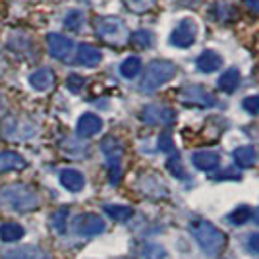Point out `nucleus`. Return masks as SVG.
Instances as JSON below:
<instances>
[{
    "label": "nucleus",
    "mask_w": 259,
    "mask_h": 259,
    "mask_svg": "<svg viewBox=\"0 0 259 259\" xmlns=\"http://www.w3.org/2000/svg\"><path fill=\"white\" fill-rule=\"evenodd\" d=\"M253 219H255V223H257V225H259V209H257V211H255V217H253Z\"/></svg>",
    "instance_id": "obj_37"
},
{
    "label": "nucleus",
    "mask_w": 259,
    "mask_h": 259,
    "mask_svg": "<svg viewBox=\"0 0 259 259\" xmlns=\"http://www.w3.org/2000/svg\"><path fill=\"white\" fill-rule=\"evenodd\" d=\"M103 60V53L99 51L97 47L93 45H79L77 47V53H76V62L79 66H85V68H95Z\"/></svg>",
    "instance_id": "obj_14"
},
{
    "label": "nucleus",
    "mask_w": 259,
    "mask_h": 259,
    "mask_svg": "<svg viewBox=\"0 0 259 259\" xmlns=\"http://www.w3.org/2000/svg\"><path fill=\"white\" fill-rule=\"evenodd\" d=\"M195 35H197V25L192 20H182L174 27L170 35V43L178 49H188L195 43Z\"/></svg>",
    "instance_id": "obj_10"
},
{
    "label": "nucleus",
    "mask_w": 259,
    "mask_h": 259,
    "mask_svg": "<svg viewBox=\"0 0 259 259\" xmlns=\"http://www.w3.org/2000/svg\"><path fill=\"white\" fill-rule=\"evenodd\" d=\"M60 184L64 186L68 192H81L85 188V176L76 170V168H64L58 174Z\"/></svg>",
    "instance_id": "obj_17"
},
{
    "label": "nucleus",
    "mask_w": 259,
    "mask_h": 259,
    "mask_svg": "<svg viewBox=\"0 0 259 259\" xmlns=\"http://www.w3.org/2000/svg\"><path fill=\"white\" fill-rule=\"evenodd\" d=\"M248 249L251 251V253L259 255V232H255V234H249V238H248Z\"/></svg>",
    "instance_id": "obj_35"
},
{
    "label": "nucleus",
    "mask_w": 259,
    "mask_h": 259,
    "mask_svg": "<svg viewBox=\"0 0 259 259\" xmlns=\"http://www.w3.org/2000/svg\"><path fill=\"white\" fill-rule=\"evenodd\" d=\"M0 207L8 213H31L39 207V195L27 184H6L0 188Z\"/></svg>",
    "instance_id": "obj_1"
},
{
    "label": "nucleus",
    "mask_w": 259,
    "mask_h": 259,
    "mask_svg": "<svg viewBox=\"0 0 259 259\" xmlns=\"http://www.w3.org/2000/svg\"><path fill=\"white\" fill-rule=\"evenodd\" d=\"M101 130H103V120L99 118L97 114H93V112H85L77 120L76 132L79 138H91V136L99 134Z\"/></svg>",
    "instance_id": "obj_12"
},
{
    "label": "nucleus",
    "mask_w": 259,
    "mask_h": 259,
    "mask_svg": "<svg viewBox=\"0 0 259 259\" xmlns=\"http://www.w3.org/2000/svg\"><path fill=\"white\" fill-rule=\"evenodd\" d=\"M85 23V14L81 10H70L64 18V25L70 31H79Z\"/></svg>",
    "instance_id": "obj_25"
},
{
    "label": "nucleus",
    "mask_w": 259,
    "mask_h": 259,
    "mask_svg": "<svg viewBox=\"0 0 259 259\" xmlns=\"http://www.w3.org/2000/svg\"><path fill=\"white\" fill-rule=\"evenodd\" d=\"M159 149L164 153L172 151L174 149V143H172V136L168 134V132H164V134H161V138H159Z\"/></svg>",
    "instance_id": "obj_34"
},
{
    "label": "nucleus",
    "mask_w": 259,
    "mask_h": 259,
    "mask_svg": "<svg viewBox=\"0 0 259 259\" xmlns=\"http://www.w3.org/2000/svg\"><path fill=\"white\" fill-rule=\"evenodd\" d=\"M240 85V70L238 68H228L225 70L221 77H219V87L225 91V93H232L236 91Z\"/></svg>",
    "instance_id": "obj_21"
},
{
    "label": "nucleus",
    "mask_w": 259,
    "mask_h": 259,
    "mask_svg": "<svg viewBox=\"0 0 259 259\" xmlns=\"http://www.w3.org/2000/svg\"><path fill=\"white\" fill-rule=\"evenodd\" d=\"M23 234H25V230L18 223H4V225H0V240L6 242V244L22 240Z\"/></svg>",
    "instance_id": "obj_22"
},
{
    "label": "nucleus",
    "mask_w": 259,
    "mask_h": 259,
    "mask_svg": "<svg viewBox=\"0 0 259 259\" xmlns=\"http://www.w3.org/2000/svg\"><path fill=\"white\" fill-rule=\"evenodd\" d=\"M130 41L134 45H138V47H141V49H149V47L155 43V37H153L151 31L140 29V31H136L134 35H130Z\"/></svg>",
    "instance_id": "obj_28"
},
{
    "label": "nucleus",
    "mask_w": 259,
    "mask_h": 259,
    "mask_svg": "<svg viewBox=\"0 0 259 259\" xmlns=\"http://www.w3.org/2000/svg\"><path fill=\"white\" fill-rule=\"evenodd\" d=\"M85 85V79L81 76H77V74H70L68 79H66V87L72 91V93H79L81 89Z\"/></svg>",
    "instance_id": "obj_32"
},
{
    "label": "nucleus",
    "mask_w": 259,
    "mask_h": 259,
    "mask_svg": "<svg viewBox=\"0 0 259 259\" xmlns=\"http://www.w3.org/2000/svg\"><path fill=\"white\" fill-rule=\"evenodd\" d=\"M35 134H37V128L33 126L31 122H27V120L12 116V114L0 120V136L6 138V140L10 141L29 140Z\"/></svg>",
    "instance_id": "obj_5"
},
{
    "label": "nucleus",
    "mask_w": 259,
    "mask_h": 259,
    "mask_svg": "<svg viewBox=\"0 0 259 259\" xmlns=\"http://www.w3.org/2000/svg\"><path fill=\"white\" fill-rule=\"evenodd\" d=\"M242 107L244 110L248 112V114H259V95H251V97H246L244 99V103H242Z\"/></svg>",
    "instance_id": "obj_33"
},
{
    "label": "nucleus",
    "mask_w": 259,
    "mask_h": 259,
    "mask_svg": "<svg viewBox=\"0 0 259 259\" xmlns=\"http://www.w3.org/2000/svg\"><path fill=\"white\" fill-rule=\"evenodd\" d=\"M2 107H4V105H2V97H0V112H2Z\"/></svg>",
    "instance_id": "obj_38"
},
{
    "label": "nucleus",
    "mask_w": 259,
    "mask_h": 259,
    "mask_svg": "<svg viewBox=\"0 0 259 259\" xmlns=\"http://www.w3.org/2000/svg\"><path fill=\"white\" fill-rule=\"evenodd\" d=\"M105 213H107L112 221H118V223H124L134 217V209L128 205H105Z\"/></svg>",
    "instance_id": "obj_24"
},
{
    "label": "nucleus",
    "mask_w": 259,
    "mask_h": 259,
    "mask_svg": "<svg viewBox=\"0 0 259 259\" xmlns=\"http://www.w3.org/2000/svg\"><path fill=\"white\" fill-rule=\"evenodd\" d=\"M27 161L16 151H0V174L12 172V170H23Z\"/></svg>",
    "instance_id": "obj_18"
},
{
    "label": "nucleus",
    "mask_w": 259,
    "mask_h": 259,
    "mask_svg": "<svg viewBox=\"0 0 259 259\" xmlns=\"http://www.w3.org/2000/svg\"><path fill=\"white\" fill-rule=\"evenodd\" d=\"M221 66H223V56L217 54L215 51H203L195 60V68L201 74H213Z\"/></svg>",
    "instance_id": "obj_16"
},
{
    "label": "nucleus",
    "mask_w": 259,
    "mask_h": 259,
    "mask_svg": "<svg viewBox=\"0 0 259 259\" xmlns=\"http://www.w3.org/2000/svg\"><path fill=\"white\" fill-rule=\"evenodd\" d=\"M101 151L107 157V168L110 184H118L120 176H122V145L116 138L108 136L101 143Z\"/></svg>",
    "instance_id": "obj_6"
},
{
    "label": "nucleus",
    "mask_w": 259,
    "mask_h": 259,
    "mask_svg": "<svg viewBox=\"0 0 259 259\" xmlns=\"http://www.w3.org/2000/svg\"><path fill=\"white\" fill-rule=\"evenodd\" d=\"M166 168H168V170H170V174H172V176H176L178 180H186V178H188V174H186V170H184L182 161H180V157H178V155H172V157L168 159V162H166Z\"/></svg>",
    "instance_id": "obj_30"
},
{
    "label": "nucleus",
    "mask_w": 259,
    "mask_h": 259,
    "mask_svg": "<svg viewBox=\"0 0 259 259\" xmlns=\"http://www.w3.org/2000/svg\"><path fill=\"white\" fill-rule=\"evenodd\" d=\"M178 97L184 105L188 107H201V108H213L217 105V99L201 85H184L178 91Z\"/></svg>",
    "instance_id": "obj_7"
},
{
    "label": "nucleus",
    "mask_w": 259,
    "mask_h": 259,
    "mask_svg": "<svg viewBox=\"0 0 259 259\" xmlns=\"http://www.w3.org/2000/svg\"><path fill=\"white\" fill-rule=\"evenodd\" d=\"M190 232L201 251L207 255H219L227 246V234L205 219H194L190 223Z\"/></svg>",
    "instance_id": "obj_2"
},
{
    "label": "nucleus",
    "mask_w": 259,
    "mask_h": 259,
    "mask_svg": "<svg viewBox=\"0 0 259 259\" xmlns=\"http://www.w3.org/2000/svg\"><path fill=\"white\" fill-rule=\"evenodd\" d=\"M192 162L197 170H203V172H213L215 168H219L221 164V157L215 151H197L192 155Z\"/></svg>",
    "instance_id": "obj_15"
},
{
    "label": "nucleus",
    "mask_w": 259,
    "mask_h": 259,
    "mask_svg": "<svg viewBox=\"0 0 259 259\" xmlns=\"http://www.w3.org/2000/svg\"><path fill=\"white\" fill-rule=\"evenodd\" d=\"M232 157H234V162H236L238 166L248 168V166H253L255 161H257V151H255L253 145H242V147L234 149Z\"/></svg>",
    "instance_id": "obj_20"
},
{
    "label": "nucleus",
    "mask_w": 259,
    "mask_h": 259,
    "mask_svg": "<svg viewBox=\"0 0 259 259\" xmlns=\"http://www.w3.org/2000/svg\"><path fill=\"white\" fill-rule=\"evenodd\" d=\"M56 83V77H54V72L51 68H39L37 72H33L29 76V85L35 89V91H51Z\"/></svg>",
    "instance_id": "obj_13"
},
{
    "label": "nucleus",
    "mask_w": 259,
    "mask_h": 259,
    "mask_svg": "<svg viewBox=\"0 0 259 259\" xmlns=\"http://www.w3.org/2000/svg\"><path fill=\"white\" fill-rule=\"evenodd\" d=\"M176 76V66L170 60H153L145 68V74L140 81V89L143 93H155L159 87L168 83Z\"/></svg>",
    "instance_id": "obj_3"
},
{
    "label": "nucleus",
    "mask_w": 259,
    "mask_h": 259,
    "mask_svg": "<svg viewBox=\"0 0 259 259\" xmlns=\"http://www.w3.org/2000/svg\"><path fill=\"white\" fill-rule=\"evenodd\" d=\"M47 45H49V53L56 60H68L72 54H74V41L62 37L58 33H49L47 35Z\"/></svg>",
    "instance_id": "obj_11"
},
{
    "label": "nucleus",
    "mask_w": 259,
    "mask_h": 259,
    "mask_svg": "<svg viewBox=\"0 0 259 259\" xmlns=\"http://www.w3.org/2000/svg\"><path fill=\"white\" fill-rule=\"evenodd\" d=\"M95 33L101 41L108 45H124L130 41V31L126 23L116 16H101L95 20Z\"/></svg>",
    "instance_id": "obj_4"
},
{
    "label": "nucleus",
    "mask_w": 259,
    "mask_h": 259,
    "mask_svg": "<svg viewBox=\"0 0 259 259\" xmlns=\"http://www.w3.org/2000/svg\"><path fill=\"white\" fill-rule=\"evenodd\" d=\"M2 259H53L45 249L37 248V246H22L4 253Z\"/></svg>",
    "instance_id": "obj_19"
},
{
    "label": "nucleus",
    "mask_w": 259,
    "mask_h": 259,
    "mask_svg": "<svg viewBox=\"0 0 259 259\" xmlns=\"http://www.w3.org/2000/svg\"><path fill=\"white\" fill-rule=\"evenodd\" d=\"M244 4H246V6H248L249 10L259 12V0H244Z\"/></svg>",
    "instance_id": "obj_36"
},
{
    "label": "nucleus",
    "mask_w": 259,
    "mask_h": 259,
    "mask_svg": "<svg viewBox=\"0 0 259 259\" xmlns=\"http://www.w3.org/2000/svg\"><path fill=\"white\" fill-rule=\"evenodd\" d=\"M141 255L143 259H166V249L162 248L161 244H155V242H147L143 244L141 248Z\"/></svg>",
    "instance_id": "obj_26"
},
{
    "label": "nucleus",
    "mask_w": 259,
    "mask_h": 259,
    "mask_svg": "<svg viewBox=\"0 0 259 259\" xmlns=\"http://www.w3.org/2000/svg\"><path fill=\"white\" fill-rule=\"evenodd\" d=\"M141 68H143L141 58H138V56H128L120 64V74H122V77H126V79H134L141 72Z\"/></svg>",
    "instance_id": "obj_23"
},
{
    "label": "nucleus",
    "mask_w": 259,
    "mask_h": 259,
    "mask_svg": "<svg viewBox=\"0 0 259 259\" xmlns=\"http://www.w3.org/2000/svg\"><path fill=\"white\" fill-rule=\"evenodd\" d=\"M126 8L134 14H143V12H149L155 8L157 0H124Z\"/></svg>",
    "instance_id": "obj_27"
},
{
    "label": "nucleus",
    "mask_w": 259,
    "mask_h": 259,
    "mask_svg": "<svg viewBox=\"0 0 259 259\" xmlns=\"http://www.w3.org/2000/svg\"><path fill=\"white\" fill-rule=\"evenodd\" d=\"M176 120V112L164 105H147L141 110V122L147 126H170Z\"/></svg>",
    "instance_id": "obj_8"
},
{
    "label": "nucleus",
    "mask_w": 259,
    "mask_h": 259,
    "mask_svg": "<svg viewBox=\"0 0 259 259\" xmlns=\"http://www.w3.org/2000/svg\"><path fill=\"white\" fill-rule=\"evenodd\" d=\"M105 230V221L95 213H83L74 221V232L77 236H97Z\"/></svg>",
    "instance_id": "obj_9"
},
{
    "label": "nucleus",
    "mask_w": 259,
    "mask_h": 259,
    "mask_svg": "<svg viewBox=\"0 0 259 259\" xmlns=\"http://www.w3.org/2000/svg\"><path fill=\"white\" fill-rule=\"evenodd\" d=\"M249 219H251V209L246 205L238 207V209H234V211L228 215V221H230L232 225H244V223H248Z\"/></svg>",
    "instance_id": "obj_29"
},
{
    "label": "nucleus",
    "mask_w": 259,
    "mask_h": 259,
    "mask_svg": "<svg viewBox=\"0 0 259 259\" xmlns=\"http://www.w3.org/2000/svg\"><path fill=\"white\" fill-rule=\"evenodd\" d=\"M68 207H62V209H58L56 213L53 215V227H54V230L56 232H64L66 230V221H68Z\"/></svg>",
    "instance_id": "obj_31"
}]
</instances>
